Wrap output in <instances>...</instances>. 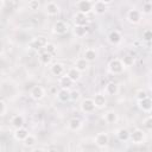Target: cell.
<instances>
[{
  "label": "cell",
  "mask_w": 152,
  "mask_h": 152,
  "mask_svg": "<svg viewBox=\"0 0 152 152\" xmlns=\"http://www.w3.org/2000/svg\"><path fill=\"white\" fill-rule=\"evenodd\" d=\"M76 7H77L78 12L87 14V13H89V12L91 11V8H93V4H91L89 0H80V1L77 2Z\"/></svg>",
  "instance_id": "obj_7"
},
{
  "label": "cell",
  "mask_w": 152,
  "mask_h": 152,
  "mask_svg": "<svg viewBox=\"0 0 152 152\" xmlns=\"http://www.w3.org/2000/svg\"><path fill=\"white\" fill-rule=\"evenodd\" d=\"M46 43H48V39H46L44 36H39V37L33 38V39L30 42V46H31L32 49H34V50H39V49H43Z\"/></svg>",
  "instance_id": "obj_4"
},
{
  "label": "cell",
  "mask_w": 152,
  "mask_h": 152,
  "mask_svg": "<svg viewBox=\"0 0 152 152\" xmlns=\"http://www.w3.org/2000/svg\"><path fill=\"white\" fill-rule=\"evenodd\" d=\"M121 62H122L124 66H131L134 63V58L132 56H125V57L121 58Z\"/></svg>",
  "instance_id": "obj_31"
},
{
  "label": "cell",
  "mask_w": 152,
  "mask_h": 152,
  "mask_svg": "<svg viewBox=\"0 0 152 152\" xmlns=\"http://www.w3.org/2000/svg\"><path fill=\"white\" fill-rule=\"evenodd\" d=\"M124 64H122V62H121V59L120 58H114V59H112L110 62H109V64H108V70L112 72V74H114V75H118V74H121L122 71H124Z\"/></svg>",
  "instance_id": "obj_1"
},
{
  "label": "cell",
  "mask_w": 152,
  "mask_h": 152,
  "mask_svg": "<svg viewBox=\"0 0 152 152\" xmlns=\"http://www.w3.org/2000/svg\"><path fill=\"white\" fill-rule=\"evenodd\" d=\"M95 108L96 107H95V103H94L93 99L86 97V99L82 100V102H81V110L83 113H93L95 110Z\"/></svg>",
  "instance_id": "obj_3"
},
{
  "label": "cell",
  "mask_w": 152,
  "mask_h": 152,
  "mask_svg": "<svg viewBox=\"0 0 152 152\" xmlns=\"http://www.w3.org/2000/svg\"><path fill=\"white\" fill-rule=\"evenodd\" d=\"M146 96H148V95H147V93H146L145 90L140 89V90L137 91V99H138V100H141V99H144V97H146Z\"/></svg>",
  "instance_id": "obj_38"
},
{
  "label": "cell",
  "mask_w": 152,
  "mask_h": 152,
  "mask_svg": "<svg viewBox=\"0 0 152 152\" xmlns=\"http://www.w3.org/2000/svg\"><path fill=\"white\" fill-rule=\"evenodd\" d=\"M121 39H122V36H121V33L118 31V30H113V31H110V33L108 34V40H109V43H112V44H119L120 42H121Z\"/></svg>",
  "instance_id": "obj_15"
},
{
  "label": "cell",
  "mask_w": 152,
  "mask_h": 152,
  "mask_svg": "<svg viewBox=\"0 0 152 152\" xmlns=\"http://www.w3.org/2000/svg\"><path fill=\"white\" fill-rule=\"evenodd\" d=\"M116 137H118L119 140L126 141V140L129 139V132H128V129H126V128H120V129L116 132Z\"/></svg>",
  "instance_id": "obj_28"
},
{
  "label": "cell",
  "mask_w": 152,
  "mask_h": 152,
  "mask_svg": "<svg viewBox=\"0 0 152 152\" xmlns=\"http://www.w3.org/2000/svg\"><path fill=\"white\" fill-rule=\"evenodd\" d=\"M74 23H75V25H87V23H88L87 14L81 13V12H77L74 15Z\"/></svg>",
  "instance_id": "obj_19"
},
{
  "label": "cell",
  "mask_w": 152,
  "mask_h": 152,
  "mask_svg": "<svg viewBox=\"0 0 152 152\" xmlns=\"http://www.w3.org/2000/svg\"><path fill=\"white\" fill-rule=\"evenodd\" d=\"M74 33L77 37H84L87 33V26L86 25H75L74 27Z\"/></svg>",
  "instance_id": "obj_29"
},
{
  "label": "cell",
  "mask_w": 152,
  "mask_h": 152,
  "mask_svg": "<svg viewBox=\"0 0 152 152\" xmlns=\"http://www.w3.org/2000/svg\"><path fill=\"white\" fill-rule=\"evenodd\" d=\"M11 124L14 128H19V127H23L24 126V116L18 114V115H14L12 119H11Z\"/></svg>",
  "instance_id": "obj_25"
},
{
  "label": "cell",
  "mask_w": 152,
  "mask_h": 152,
  "mask_svg": "<svg viewBox=\"0 0 152 152\" xmlns=\"http://www.w3.org/2000/svg\"><path fill=\"white\" fill-rule=\"evenodd\" d=\"M103 119H104V121H106L107 124H114V122H116V120H118V114H116L114 110H108V112L104 114Z\"/></svg>",
  "instance_id": "obj_26"
},
{
  "label": "cell",
  "mask_w": 152,
  "mask_h": 152,
  "mask_svg": "<svg viewBox=\"0 0 152 152\" xmlns=\"http://www.w3.org/2000/svg\"><path fill=\"white\" fill-rule=\"evenodd\" d=\"M65 75H66V76H69L74 82L78 81V80L81 78V71H78L75 66H72V68L68 69V71H66V74H65Z\"/></svg>",
  "instance_id": "obj_24"
},
{
  "label": "cell",
  "mask_w": 152,
  "mask_h": 152,
  "mask_svg": "<svg viewBox=\"0 0 152 152\" xmlns=\"http://www.w3.org/2000/svg\"><path fill=\"white\" fill-rule=\"evenodd\" d=\"M45 95V91H44V88L42 86H33L30 90V96L33 99V100H42Z\"/></svg>",
  "instance_id": "obj_5"
},
{
  "label": "cell",
  "mask_w": 152,
  "mask_h": 152,
  "mask_svg": "<svg viewBox=\"0 0 152 152\" xmlns=\"http://www.w3.org/2000/svg\"><path fill=\"white\" fill-rule=\"evenodd\" d=\"M127 19L132 24H138L141 20V12L139 10H129L127 13Z\"/></svg>",
  "instance_id": "obj_8"
},
{
  "label": "cell",
  "mask_w": 152,
  "mask_h": 152,
  "mask_svg": "<svg viewBox=\"0 0 152 152\" xmlns=\"http://www.w3.org/2000/svg\"><path fill=\"white\" fill-rule=\"evenodd\" d=\"M93 101L95 103L96 108H103L106 106V96L104 94H95V96L93 97Z\"/></svg>",
  "instance_id": "obj_17"
},
{
  "label": "cell",
  "mask_w": 152,
  "mask_h": 152,
  "mask_svg": "<svg viewBox=\"0 0 152 152\" xmlns=\"http://www.w3.org/2000/svg\"><path fill=\"white\" fill-rule=\"evenodd\" d=\"M6 112V104L2 100H0V115H4Z\"/></svg>",
  "instance_id": "obj_39"
},
{
  "label": "cell",
  "mask_w": 152,
  "mask_h": 152,
  "mask_svg": "<svg viewBox=\"0 0 152 152\" xmlns=\"http://www.w3.org/2000/svg\"><path fill=\"white\" fill-rule=\"evenodd\" d=\"M12 1H19V0H12Z\"/></svg>",
  "instance_id": "obj_42"
},
{
  "label": "cell",
  "mask_w": 152,
  "mask_h": 152,
  "mask_svg": "<svg viewBox=\"0 0 152 152\" xmlns=\"http://www.w3.org/2000/svg\"><path fill=\"white\" fill-rule=\"evenodd\" d=\"M96 14H103L106 11H107V5L106 4H103V2H101L100 0H97L96 2H94L93 4V8H91Z\"/></svg>",
  "instance_id": "obj_18"
},
{
  "label": "cell",
  "mask_w": 152,
  "mask_h": 152,
  "mask_svg": "<svg viewBox=\"0 0 152 152\" xmlns=\"http://www.w3.org/2000/svg\"><path fill=\"white\" fill-rule=\"evenodd\" d=\"M34 144H36V137L28 133V135L24 139V145H25L26 147H32Z\"/></svg>",
  "instance_id": "obj_30"
},
{
  "label": "cell",
  "mask_w": 152,
  "mask_h": 152,
  "mask_svg": "<svg viewBox=\"0 0 152 152\" xmlns=\"http://www.w3.org/2000/svg\"><path fill=\"white\" fill-rule=\"evenodd\" d=\"M109 142V135L104 132H101V133H97L96 137H95V145L99 146V147H106Z\"/></svg>",
  "instance_id": "obj_6"
},
{
  "label": "cell",
  "mask_w": 152,
  "mask_h": 152,
  "mask_svg": "<svg viewBox=\"0 0 152 152\" xmlns=\"http://www.w3.org/2000/svg\"><path fill=\"white\" fill-rule=\"evenodd\" d=\"M57 97L61 102H66L70 100V90L65 88H61L57 93Z\"/></svg>",
  "instance_id": "obj_21"
},
{
  "label": "cell",
  "mask_w": 152,
  "mask_h": 152,
  "mask_svg": "<svg viewBox=\"0 0 152 152\" xmlns=\"http://www.w3.org/2000/svg\"><path fill=\"white\" fill-rule=\"evenodd\" d=\"M45 12L48 13V15H50V17H55V15L58 14V12H59V7H58L57 4L50 1V2H48L46 6H45Z\"/></svg>",
  "instance_id": "obj_12"
},
{
  "label": "cell",
  "mask_w": 152,
  "mask_h": 152,
  "mask_svg": "<svg viewBox=\"0 0 152 152\" xmlns=\"http://www.w3.org/2000/svg\"><path fill=\"white\" fill-rule=\"evenodd\" d=\"M51 59H52V55L49 53V52H46V51H43V52L39 55V61H40V63L44 64V65L50 64V63H51Z\"/></svg>",
  "instance_id": "obj_27"
},
{
  "label": "cell",
  "mask_w": 152,
  "mask_h": 152,
  "mask_svg": "<svg viewBox=\"0 0 152 152\" xmlns=\"http://www.w3.org/2000/svg\"><path fill=\"white\" fill-rule=\"evenodd\" d=\"M88 66H89V63L82 57V58H78V59H76V62H75V68L78 70V71H86L87 69H88Z\"/></svg>",
  "instance_id": "obj_23"
},
{
  "label": "cell",
  "mask_w": 152,
  "mask_h": 152,
  "mask_svg": "<svg viewBox=\"0 0 152 152\" xmlns=\"http://www.w3.org/2000/svg\"><path fill=\"white\" fill-rule=\"evenodd\" d=\"M72 83H74V81H72L69 76H66V75H62V76H59L58 84H59V87H61V88L69 89V88L72 86Z\"/></svg>",
  "instance_id": "obj_16"
},
{
  "label": "cell",
  "mask_w": 152,
  "mask_h": 152,
  "mask_svg": "<svg viewBox=\"0 0 152 152\" xmlns=\"http://www.w3.org/2000/svg\"><path fill=\"white\" fill-rule=\"evenodd\" d=\"M96 57H97V53L94 49L91 48H88L84 50V53H83V58L88 62V63H91V62H95L96 61Z\"/></svg>",
  "instance_id": "obj_13"
},
{
  "label": "cell",
  "mask_w": 152,
  "mask_h": 152,
  "mask_svg": "<svg viewBox=\"0 0 152 152\" xmlns=\"http://www.w3.org/2000/svg\"><path fill=\"white\" fill-rule=\"evenodd\" d=\"M119 93V86L115 82H109L104 87V94L109 96H114Z\"/></svg>",
  "instance_id": "obj_11"
},
{
  "label": "cell",
  "mask_w": 152,
  "mask_h": 152,
  "mask_svg": "<svg viewBox=\"0 0 152 152\" xmlns=\"http://www.w3.org/2000/svg\"><path fill=\"white\" fill-rule=\"evenodd\" d=\"M151 11H152V5H151V2H145V4L142 5V13L150 14Z\"/></svg>",
  "instance_id": "obj_35"
},
{
  "label": "cell",
  "mask_w": 152,
  "mask_h": 152,
  "mask_svg": "<svg viewBox=\"0 0 152 152\" xmlns=\"http://www.w3.org/2000/svg\"><path fill=\"white\" fill-rule=\"evenodd\" d=\"M68 127H69V129H71V131H78L81 127H82V121L78 119V118H72V119H70L69 120V122H68Z\"/></svg>",
  "instance_id": "obj_22"
},
{
  "label": "cell",
  "mask_w": 152,
  "mask_h": 152,
  "mask_svg": "<svg viewBox=\"0 0 152 152\" xmlns=\"http://www.w3.org/2000/svg\"><path fill=\"white\" fill-rule=\"evenodd\" d=\"M129 139L133 144H142L145 140V132L142 129H134L132 133H129Z\"/></svg>",
  "instance_id": "obj_2"
},
{
  "label": "cell",
  "mask_w": 152,
  "mask_h": 152,
  "mask_svg": "<svg viewBox=\"0 0 152 152\" xmlns=\"http://www.w3.org/2000/svg\"><path fill=\"white\" fill-rule=\"evenodd\" d=\"M43 49H44V51H46V52H49V53L52 55V53L56 51V45H55L53 43H49V42H48Z\"/></svg>",
  "instance_id": "obj_32"
},
{
  "label": "cell",
  "mask_w": 152,
  "mask_h": 152,
  "mask_svg": "<svg viewBox=\"0 0 152 152\" xmlns=\"http://www.w3.org/2000/svg\"><path fill=\"white\" fill-rule=\"evenodd\" d=\"M50 70H51V74L55 75V76H62L65 71V68L62 63H53L51 66H50Z\"/></svg>",
  "instance_id": "obj_14"
},
{
  "label": "cell",
  "mask_w": 152,
  "mask_h": 152,
  "mask_svg": "<svg viewBox=\"0 0 152 152\" xmlns=\"http://www.w3.org/2000/svg\"><path fill=\"white\" fill-rule=\"evenodd\" d=\"M152 38V31L151 30H145L142 32V39L146 40V42H150Z\"/></svg>",
  "instance_id": "obj_36"
},
{
  "label": "cell",
  "mask_w": 152,
  "mask_h": 152,
  "mask_svg": "<svg viewBox=\"0 0 152 152\" xmlns=\"http://www.w3.org/2000/svg\"><path fill=\"white\" fill-rule=\"evenodd\" d=\"M53 32L57 33V34H64L66 33L68 31V24L63 20H57L55 24H53Z\"/></svg>",
  "instance_id": "obj_9"
},
{
  "label": "cell",
  "mask_w": 152,
  "mask_h": 152,
  "mask_svg": "<svg viewBox=\"0 0 152 152\" xmlns=\"http://www.w3.org/2000/svg\"><path fill=\"white\" fill-rule=\"evenodd\" d=\"M2 6H4V0H0V10L2 8Z\"/></svg>",
  "instance_id": "obj_41"
},
{
  "label": "cell",
  "mask_w": 152,
  "mask_h": 152,
  "mask_svg": "<svg viewBox=\"0 0 152 152\" xmlns=\"http://www.w3.org/2000/svg\"><path fill=\"white\" fill-rule=\"evenodd\" d=\"M142 126L147 129V131H151L152 129V118L148 115L146 119H144V121H142Z\"/></svg>",
  "instance_id": "obj_33"
},
{
  "label": "cell",
  "mask_w": 152,
  "mask_h": 152,
  "mask_svg": "<svg viewBox=\"0 0 152 152\" xmlns=\"http://www.w3.org/2000/svg\"><path fill=\"white\" fill-rule=\"evenodd\" d=\"M138 103H139V108L145 112V113H150L151 109H152V101L148 96L141 99V100H138Z\"/></svg>",
  "instance_id": "obj_10"
},
{
  "label": "cell",
  "mask_w": 152,
  "mask_h": 152,
  "mask_svg": "<svg viewBox=\"0 0 152 152\" xmlns=\"http://www.w3.org/2000/svg\"><path fill=\"white\" fill-rule=\"evenodd\" d=\"M38 7H39V1L38 0H30L28 1V8L30 10L36 11V10H38Z\"/></svg>",
  "instance_id": "obj_34"
},
{
  "label": "cell",
  "mask_w": 152,
  "mask_h": 152,
  "mask_svg": "<svg viewBox=\"0 0 152 152\" xmlns=\"http://www.w3.org/2000/svg\"><path fill=\"white\" fill-rule=\"evenodd\" d=\"M101 2H103V4H106V5H108V4H110V2H113V0H100Z\"/></svg>",
  "instance_id": "obj_40"
},
{
  "label": "cell",
  "mask_w": 152,
  "mask_h": 152,
  "mask_svg": "<svg viewBox=\"0 0 152 152\" xmlns=\"http://www.w3.org/2000/svg\"><path fill=\"white\" fill-rule=\"evenodd\" d=\"M80 97H81V94H80L78 90H71V91H70V100L77 101Z\"/></svg>",
  "instance_id": "obj_37"
},
{
  "label": "cell",
  "mask_w": 152,
  "mask_h": 152,
  "mask_svg": "<svg viewBox=\"0 0 152 152\" xmlns=\"http://www.w3.org/2000/svg\"><path fill=\"white\" fill-rule=\"evenodd\" d=\"M28 135V131L26 128L23 127H19V128H15V132H14V138L19 141H24V139Z\"/></svg>",
  "instance_id": "obj_20"
}]
</instances>
